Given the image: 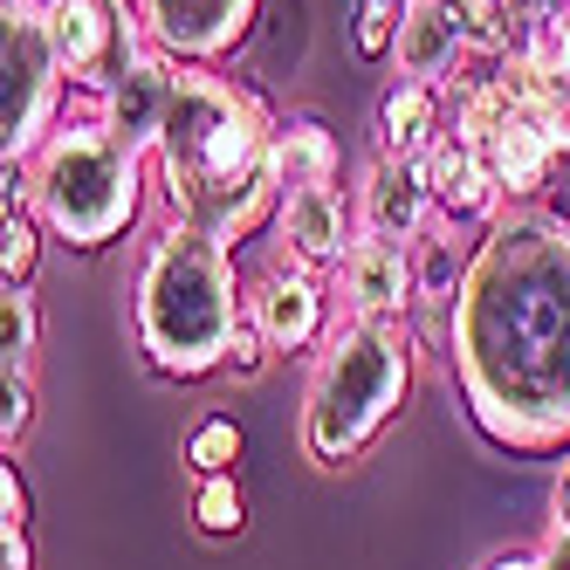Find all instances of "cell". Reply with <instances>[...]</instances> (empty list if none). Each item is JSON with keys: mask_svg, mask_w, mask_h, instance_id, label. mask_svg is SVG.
I'll list each match as a JSON object with an SVG mask.
<instances>
[{"mask_svg": "<svg viewBox=\"0 0 570 570\" xmlns=\"http://www.w3.org/2000/svg\"><path fill=\"white\" fill-rule=\"evenodd\" d=\"M446 351L468 426L502 454H570V214L543 199L474 240L461 296L446 303Z\"/></svg>", "mask_w": 570, "mask_h": 570, "instance_id": "cell-1", "label": "cell"}, {"mask_svg": "<svg viewBox=\"0 0 570 570\" xmlns=\"http://www.w3.org/2000/svg\"><path fill=\"white\" fill-rule=\"evenodd\" d=\"M275 131L282 117L255 83L207 62H179L166 131L151 145V179L166 193L173 220L227 240V248L262 234L282 207Z\"/></svg>", "mask_w": 570, "mask_h": 570, "instance_id": "cell-2", "label": "cell"}, {"mask_svg": "<svg viewBox=\"0 0 570 570\" xmlns=\"http://www.w3.org/2000/svg\"><path fill=\"white\" fill-rule=\"evenodd\" d=\"M138 357L166 385H199L227 372V351L248 323V282L234 268V248L186 220H166L151 234L131 289Z\"/></svg>", "mask_w": 570, "mask_h": 570, "instance_id": "cell-3", "label": "cell"}, {"mask_svg": "<svg viewBox=\"0 0 570 570\" xmlns=\"http://www.w3.org/2000/svg\"><path fill=\"white\" fill-rule=\"evenodd\" d=\"M413 323H357L337 316V331L323 337L309 357L303 385V454L316 468H351L364 446H379V433L405 413L413 399Z\"/></svg>", "mask_w": 570, "mask_h": 570, "instance_id": "cell-4", "label": "cell"}, {"mask_svg": "<svg viewBox=\"0 0 570 570\" xmlns=\"http://www.w3.org/2000/svg\"><path fill=\"white\" fill-rule=\"evenodd\" d=\"M35 214L56 240H69L76 255H97L110 240H125L138 227L145 186H151V151L131 145L125 131H110V117L83 97L62 131L35 151Z\"/></svg>", "mask_w": 570, "mask_h": 570, "instance_id": "cell-5", "label": "cell"}, {"mask_svg": "<svg viewBox=\"0 0 570 570\" xmlns=\"http://www.w3.org/2000/svg\"><path fill=\"white\" fill-rule=\"evenodd\" d=\"M69 110V76L56 62L42 0H8L0 8V158L35 166V151L62 131Z\"/></svg>", "mask_w": 570, "mask_h": 570, "instance_id": "cell-6", "label": "cell"}, {"mask_svg": "<svg viewBox=\"0 0 570 570\" xmlns=\"http://www.w3.org/2000/svg\"><path fill=\"white\" fill-rule=\"evenodd\" d=\"M42 14H49V42H56L69 90L83 97H104L117 83V69L138 49H151L138 0H42Z\"/></svg>", "mask_w": 570, "mask_h": 570, "instance_id": "cell-7", "label": "cell"}, {"mask_svg": "<svg viewBox=\"0 0 570 570\" xmlns=\"http://www.w3.org/2000/svg\"><path fill=\"white\" fill-rule=\"evenodd\" d=\"M248 323L268 337L275 357H316L323 337L337 331V289L316 268L275 262L248 282Z\"/></svg>", "mask_w": 570, "mask_h": 570, "instance_id": "cell-8", "label": "cell"}, {"mask_svg": "<svg viewBox=\"0 0 570 570\" xmlns=\"http://www.w3.org/2000/svg\"><path fill=\"white\" fill-rule=\"evenodd\" d=\"M138 21L151 35V49H166L173 62H207L227 69L262 21V0H138Z\"/></svg>", "mask_w": 570, "mask_h": 570, "instance_id": "cell-9", "label": "cell"}, {"mask_svg": "<svg viewBox=\"0 0 570 570\" xmlns=\"http://www.w3.org/2000/svg\"><path fill=\"white\" fill-rule=\"evenodd\" d=\"M337 309L357 323H405L420 303V268H413V240H379L357 234V248L331 275Z\"/></svg>", "mask_w": 570, "mask_h": 570, "instance_id": "cell-10", "label": "cell"}, {"mask_svg": "<svg viewBox=\"0 0 570 570\" xmlns=\"http://www.w3.org/2000/svg\"><path fill=\"white\" fill-rule=\"evenodd\" d=\"M426 186H433V207L446 227H461V234H488L502 214H509V193L502 179L488 173V158L481 145L461 131V125H446V138L426 151Z\"/></svg>", "mask_w": 570, "mask_h": 570, "instance_id": "cell-11", "label": "cell"}, {"mask_svg": "<svg viewBox=\"0 0 570 570\" xmlns=\"http://www.w3.org/2000/svg\"><path fill=\"white\" fill-rule=\"evenodd\" d=\"M275 234H282V262L337 275V262L357 248V207L344 186H296L275 207Z\"/></svg>", "mask_w": 570, "mask_h": 570, "instance_id": "cell-12", "label": "cell"}, {"mask_svg": "<svg viewBox=\"0 0 570 570\" xmlns=\"http://www.w3.org/2000/svg\"><path fill=\"white\" fill-rule=\"evenodd\" d=\"M351 207H357V234H379V240H420L440 220L426 166H405V158H385V151L357 166Z\"/></svg>", "mask_w": 570, "mask_h": 570, "instance_id": "cell-13", "label": "cell"}, {"mask_svg": "<svg viewBox=\"0 0 570 570\" xmlns=\"http://www.w3.org/2000/svg\"><path fill=\"white\" fill-rule=\"evenodd\" d=\"M468 35L461 21L446 14V0H405V21H399V42H392V69L413 76V83L433 90H454L468 76Z\"/></svg>", "mask_w": 570, "mask_h": 570, "instance_id": "cell-14", "label": "cell"}, {"mask_svg": "<svg viewBox=\"0 0 570 570\" xmlns=\"http://www.w3.org/2000/svg\"><path fill=\"white\" fill-rule=\"evenodd\" d=\"M173 83H179V62L166 49H138L125 69H117V83L104 97H90L104 117H110V131H125L131 145H158V131H166V110H173Z\"/></svg>", "mask_w": 570, "mask_h": 570, "instance_id": "cell-15", "label": "cell"}, {"mask_svg": "<svg viewBox=\"0 0 570 570\" xmlns=\"http://www.w3.org/2000/svg\"><path fill=\"white\" fill-rule=\"evenodd\" d=\"M446 125H454V110H446V90L433 83H413V76H392L385 97H379V117H372V131L385 158H405V166H426V151L446 138Z\"/></svg>", "mask_w": 570, "mask_h": 570, "instance_id": "cell-16", "label": "cell"}, {"mask_svg": "<svg viewBox=\"0 0 570 570\" xmlns=\"http://www.w3.org/2000/svg\"><path fill=\"white\" fill-rule=\"evenodd\" d=\"M337 173H344L337 131L323 125V117H282V131H275V179H282V193L337 186Z\"/></svg>", "mask_w": 570, "mask_h": 570, "instance_id": "cell-17", "label": "cell"}, {"mask_svg": "<svg viewBox=\"0 0 570 570\" xmlns=\"http://www.w3.org/2000/svg\"><path fill=\"white\" fill-rule=\"evenodd\" d=\"M474 240L481 234H461L433 220L420 240H413V268H420V303H454L461 282H468V262H474Z\"/></svg>", "mask_w": 570, "mask_h": 570, "instance_id": "cell-18", "label": "cell"}, {"mask_svg": "<svg viewBox=\"0 0 570 570\" xmlns=\"http://www.w3.org/2000/svg\"><path fill=\"white\" fill-rule=\"evenodd\" d=\"M35 351H42V303L35 289H0V372H35Z\"/></svg>", "mask_w": 570, "mask_h": 570, "instance_id": "cell-19", "label": "cell"}, {"mask_svg": "<svg viewBox=\"0 0 570 570\" xmlns=\"http://www.w3.org/2000/svg\"><path fill=\"white\" fill-rule=\"evenodd\" d=\"M193 522H199V537H214V543L240 537V529H248L240 474H199V488H193Z\"/></svg>", "mask_w": 570, "mask_h": 570, "instance_id": "cell-20", "label": "cell"}, {"mask_svg": "<svg viewBox=\"0 0 570 570\" xmlns=\"http://www.w3.org/2000/svg\"><path fill=\"white\" fill-rule=\"evenodd\" d=\"M240 420L234 413H207V420H193L186 433V468L193 474H240Z\"/></svg>", "mask_w": 570, "mask_h": 570, "instance_id": "cell-21", "label": "cell"}, {"mask_svg": "<svg viewBox=\"0 0 570 570\" xmlns=\"http://www.w3.org/2000/svg\"><path fill=\"white\" fill-rule=\"evenodd\" d=\"M481 570H570V468H563L557 495H550V529H543V543H537V550H515V557H495V563H481Z\"/></svg>", "mask_w": 570, "mask_h": 570, "instance_id": "cell-22", "label": "cell"}, {"mask_svg": "<svg viewBox=\"0 0 570 570\" xmlns=\"http://www.w3.org/2000/svg\"><path fill=\"white\" fill-rule=\"evenodd\" d=\"M42 214L35 207H14L0 214V289H21V282L35 275V255H42Z\"/></svg>", "mask_w": 570, "mask_h": 570, "instance_id": "cell-23", "label": "cell"}, {"mask_svg": "<svg viewBox=\"0 0 570 570\" xmlns=\"http://www.w3.org/2000/svg\"><path fill=\"white\" fill-rule=\"evenodd\" d=\"M446 14L461 21V35H468V49L488 62V56H509L515 49V28H509V8L502 0H446Z\"/></svg>", "mask_w": 570, "mask_h": 570, "instance_id": "cell-24", "label": "cell"}, {"mask_svg": "<svg viewBox=\"0 0 570 570\" xmlns=\"http://www.w3.org/2000/svg\"><path fill=\"white\" fill-rule=\"evenodd\" d=\"M515 56L537 69L550 90H570V14H557V21H543V28L515 35Z\"/></svg>", "mask_w": 570, "mask_h": 570, "instance_id": "cell-25", "label": "cell"}, {"mask_svg": "<svg viewBox=\"0 0 570 570\" xmlns=\"http://www.w3.org/2000/svg\"><path fill=\"white\" fill-rule=\"evenodd\" d=\"M399 21H405V0H357V14H351V49H357L364 62H392Z\"/></svg>", "mask_w": 570, "mask_h": 570, "instance_id": "cell-26", "label": "cell"}, {"mask_svg": "<svg viewBox=\"0 0 570 570\" xmlns=\"http://www.w3.org/2000/svg\"><path fill=\"white\" fill-rule=\"evenodd\" d=\"M35 426V372H0V446H21V433Z\"/></svg>", "mask_w": 570, "mask_h": 570, "instance_id": "cell-27", "label": "cell"}, {"mask_svg": "<svg viewBox=\"0 0 570 570\" xmlns=\"http://www.w3.org/2000/svg\"><path fill=\"white\" fill-rule=\"evenodd\" d=\"M275 351H268V337L255 331V323H240V337H234V351H227V364H234V379H262V364H268Z\"/></svg>", "mask_w": 570, "mask_h": 570, "instance_id": "cell-28", "label": "cell"}, {"mask_svg": "<svg viewBox=\"0 0 570 570\" xmlns=\"http://www.w3.org/2000/svg\"><path fill=\"white\" fill-rule=\"evenodd\" d=\"M0 529H28V488L14 474V454H8V468H0Z\"/></svg>", "mask_w": 570, "mask_h": 570, "instance_id": "cell-29", "label": "cell"}, {"mask_svg": "<svg viewBox=\"0 0 570 570\" xmlns=\"http://www.w3.org/2000/svg\"><path fill=\"white\" fill-rule=\"evenodd\" d=\"M502 8H509V28H515V35H529V28H543V21L570 14V0H502Z\"/></svg>", "mask_w": 570, "mask_h": 570, "instance_id": "cell-30", "label": "cell"}, {"mask_svg": "<svg viewBox=\"0 0 570 570\" xmlns=\"http://www.w3.org/2000/svg\"><path fill=\"white\" fill-rule=\"evenodd\" d=\"M0 570H8V563H0Z\"/></svg>", "mask_w": 570, "mask_h": 570, "instance_id": "cell-31", "label": "cell"}]
</instances>
